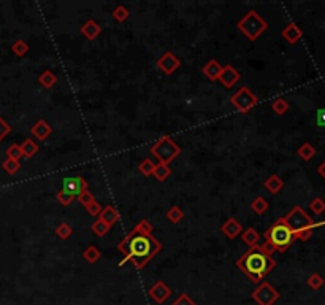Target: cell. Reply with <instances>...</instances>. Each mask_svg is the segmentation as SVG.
<instances>
[{
	"mask_svg": "<svg viewBox=\"0 0 325 305\" xmlns=\"http://www.w3.org/2000/svg\"><path fill=\"white\" fill-rule=\"evenodd\" d=\"M275 259L267 255L260 245L249 248L247 251L236 261V267L251 280L252 283H262L264 278L275 269Z\"/></svg>",
	"mask_w": 325,
	"mask_h": 305,
	"instance_id": "cell-2",
	"label": "cell"
},
{
	"mask_svg": "<svg viewBox=\"0 0 325 305\" xmlns=\"http://www.w3.org/2000/svg\"><path fill=\"white\" fill-rule=\"evenodd\" d=\"M170 175H171V169H170L167 164H156V169H154L153 177H154L157 181H165Z\"/></svg>",
	"mask_w": 325,
	"mask_h": 305,
	"instance_id": "cell-24",
	"label": "cell"
},
{
	"mask_svg": "<svg viewBox=\"0 0 325 305\" xmlns=\"http://www.w3.org/2000/svg\"><path fill=\"white\" fill-rule=\"evenodd\" d=\"M309 209L314 212V213H322L323 212V209H325V204H323V200H320V199H314L311 204H309Z\"/></svg>",
	"mask_w": 325,
	"mask_h": 305,
	"instance_id": "cell-42",
	"label": "cell"
},
{
	"mask_svg": "<svg viewBox=\"0 0 325 305\" xmlns=\"http://www.w3.org/2000/svg\"><path fill=\"white\" fill-rule=\"evenodd\" d=\"M264 186H265V189H267L270 194H278L281 189L284 188V181L281 180L278 175H270V177L267 178V181L264 183Z\"/></svg>",
	"mask_w": 325,
	"mask_h": 305,
	"instance_id": "cell-20",
	"label": "cell"
},
{
	"mask_svg": "<svg viewBox=\"0 0 325 305\" xmlns=\"http://www.w3.org/2000/svg\"><path fill=\"white\" fill-rule=\"evenodd\" d=\"M102 209H103V207H102L99 202H97V200H94V202H91L88 207H86V212H88L91 216H99L100 212H102Z\"/></svg>",
	"mask_w": 325,
	"mask_h": 305,
	"instance_id": "cell-40",
	"label": "cell"
},
{
	"mask_svg": "<svg viewBox=\"0 0 325 305\" xmlns=\"http://www.w3.org/2000/svg\"><path fill=\"white\" fill-rule=\"evenodd\" d=\"M230 102L240 113H247L251 108H254L258 104V99L247 86H243V88H240L230 97Z\"/></svg>",
	"mask_w": 325,
	"mask_h": 305,
	"instance_id": "cell-7",
	"label": "cell"
},
{
	"mask_svg": "<svg viewBox=\"0 0 325 305\" xmlns=\"http://www.w3.org/2000/svg\"><path fill=\"white\" fill-rule=\"evenodd\" d=\"M252 299L258 305H275V302L279 299V292L268 281H262L252 291Z\"/></svg>",
	"mask_w": 325,
	"mask_h": 305,
	"instance_id": "cell-8",
	"label": "cell"
},
{
	"mask_svg": "<svg viewBox=\"0 0 325 305\" xmlns=\"http://www.w3.org/2000/svg\"><path fill=\"white\" fill-rule=\"evenodd\" d=\"M91 229H92V232H94L97 237H103V235L108 234V231H110V226H108L106 223H103L102 220H97V221L91 226Z\"/></svg>",
	"mask_w": 325,
	"mask_h": 305,
	"instance_id": "cell-31",
	"label": "cell"
},
{
	"mask_svg": "<svg viewBox=\"0 0 325 305\" xmlns=\"http://www.w3.org/2000/svg\"><path fill=\"white\" fill-rule=\"evenodd\" d=\"M322 285H323V280H322V277L317 275V274H312V275L308 278V286L312 288V289H319Z\"/></svg>",
	"mask_w": 325,
	"mask_h": 305,
	"instance_id": "cell-39",
	"label": "cell"
},
{
	"mask_svg": "<svg viewBox=\"0 0 325 305\" xmlns=\"http://www.w3.org/2000/svg\"><path fill=\"white\" fill-rule=\"evenodd\" d=\"M171 296V289L168 288V285L165 281H156L153 286L149 288V297L153 299L156 303L162 305V303H165Z\"/></svg>",
	"mask_w": 325,
	"mask_h": 305,
	"instance_id": "cell-11",
	"label": "cell"
},
{
	"mask_svg": "<svg viewBox=\"0 0 325 305\" xmlns=\"http://www.w3.org/2000/svg\"><path fill=\"white\" fill-rule=\"evenodd\" d=\"M272 108L276 115H284L287 110H289V104L284 100V99H276L273 104H272Z\"/></svg>",
	"mask_w": 325,
	"mask_h": 305,
	"instance_id": "cell-34",
	"label": "cell"
},
{
	"mask_svg": "<svg viewBox=\"0 0 325 305\" xmlns=\"http://www.w3.org/2000/svg\"><path fill=\"white\" fill-rule=\"evenodd\" d=\"M283 220L286 221V224L294 231V234L301 232V231H311V227H314L316 224H312L311 218L303 212L300 207H295L292 209L290 213L287 216H284Z\"/></svg>",
	"mask_w": 325,
	"mask_h": 305,
	"instance_id": "cell-6",
	"label": "cell"
},
{
	"mask_svg": "<svg viewBox=\"0 0 325 305\" xmlns=\"http://www.w3.org/2000/svg\"><path fill=\"white\" fill-rule=\"evenodd\" d=\"M99 220H102L103 223H106L108 226L111 227L113 224H116L119 221V213H117V210L114 209L113 205H106V207H103V209H102V212L99 215Z\"/></svg>",
	"mask_w": 325,
	"mask_h": 305,
	"instance_id": "cell-17",
	"label": "cell"
},
{
	"mask_svg": "<svg viewBox=\"0 0 325 305\" xmlns=\"http://www.w3.org/2000/svg\"><path fill=\"white\" fill-rule=\"evenodd\" d=\"M154 169H156V164L151 159H143L142 162H140V166H138L140 173H143L145 177H151V175H153Z\"/></svg>",
	"mask_w": 325,
	"mask_h": 305,
	"instance_id": "cell-28",
	"label": "cell"
},
{
	"mask_svg": "<svg viewBox=\"0 0 325 305\" xmlns=\"http://www.w3.org/2000/svg\"><path fill=\"white\" fill-rule=\"evenodd\" d=\"M221 232L225 235V237H229V238H235L238 235H241L243 232V226L241 223L236 220V218H229L222 226H221Z\"/></svg>",
	"mask_w": 325,
	"mask_h": 305,
	"instance_id": "cell-13",
	"label": "cell"
},
{
	"mask_svg": "<svg viewBox=\"0 0 325 305\" xmlns=\"http://www.w3.org/2000/svg\"><path fill=\"white\" fill-rule=\"evenodd\" d=\"M19 148H21V152H23V158H27V159L34 158L38 152V145L32 138H26L23 141V145H19Z\"/></svg>",
	"mask_w": 325,
	"mask_h": 305,
	"instance_id": "cell-21",
	"label": "cell"
},
{
	"mask_svg": "<svg viewBox=\"0 0 325 305\" xmlns=\"http://www.w3.org/2000/svg\"><path fill=\"white\" fill-rule=\"evenodd\" d=\"M73 234V229L70 224L67 223H60L57 227H56V235L59 238H62V240H67V238H70V235Z\"/></svg>",
	"mask_w": 325,
	"mask_h": 305,
	"instance_id": "cell-32",
	"label": "cell"
},
{
	"mask_svg": "<svg viewBox=\"0 0 325 305\" xmlns=\"http://www.w3.org/2000/svg\"><path fill=\"white\" fill-rule=\"evenodd\" d=\"M171 305H197V302H195L187 292H181L179 296L173 300Z\"/></svg>",
	"mask_w": 325,
	"mask_h": 305,
	"instance_id": "cell-35",
	"label": "cell"
},
{
	"mask_svg": "<svg viewBox=\"0 0 325 305\" xmlns=\"http://www.w3.org/2000/svg\"><path fill=\"white\" fill-rule=\"evenodd\" d=\"M317 123H319V126L325 127V110H319L317 112Z\"/></svg>",
	"mask_w": 325,
	"mask_h": 305,
	"instance_id": "cell-43",
	"label": "cell"
},
{
	"mask_svg": "<svg viewBox=\"0 0 325 305\" xmlns=\"http://www.w3.org/2000/svg\"><path fill=\"white\" fill-rule=\"evenodd\" d=\"M265 240L268 243H272L275 246V249H278V251H284V249H287L292 243H294L295 234L286 224V221L283 220V218H281V220H278L265 232Z\"/></svg>",
	"mask_w": 325,
	"mask_h": 305,
	"instance_id": "cell-3",
	"label": "cell"
},
{
	"mask_svg": "<svg viewBox=\"0 0 325 305\" xmlns=\"http://www.w3.org/2000/svg\"><path fill=\"white\" fill-rule=\"evenodd\" d=\"M283 37L289 41V43H297L300 38H301V30L298 29V26H295V24H289V26H286L284 29H283Z\"/></svg>",
	"mask_w": 325,
	"mask_h": 305,
	"instance_id": "cell-19",
	"label": "cell"
},
{
	"mask_svg": "<svg viewBox=\"0 0 325 305\" xmlns=\"http://www.w3.org/2000/svg\"><path fill=\"white\" fill-rule=\"evenodd\" d=\"M38 83L43 86L45 89H51L54 84L57 83V76L54 75L51 70H45L40 76H38Z\"/></svg>",
	"mask_w": 325,
	"mask_h": 305,
	"instance_id": "cell-22",
	"label": "cell"
},
{
	"mask_svg": "<svg viewBox=\"0 0 325 305\" xmlns=\"http://www.w3.org/2000/svg\"><path fill=\"white\" fill-rule=\"evenodd\" d=\"M165 216H167V220H168L170 223L178 224V223L182 220V218H184V212L179 209L178 205H175V207H171V209L167 212V215H165Z\"/></svg>",
	"mask_w": 325,
	"mask_h": 305,
	"instance_id": "cell-27",
	"label": "cell"
},
{
	"mask_svg": "<svg viewBox=\"0 0 325 305\" xmlns=\"http://www.w3.org/2000/svg\"><path fill=\"white\" fill-rule=\"evenodd\" d=\"M111 16H113L114 21H117V23H124L125 19H128L130 13H128V10H127L124 5H117V7L113 10Z\"/></svg>",
	"mask_w": 325,
	"mask_h": 305,
	"instance_id": "cell-29",
	"label": "cell"
},
{
	"mask_svg": "<svg viewBox=\"0 0 325 305\" xmlns=\"http://www.w3.org/2000/svg\"><path fill=\"white\" fill-rule=\"evenodd\" d=\"M314 148L309 145V143H305V145H301L300 146V149H298V156L301 158V159H305V161H309L312 156H314Z\"/></svg>",
	"mask_w": 325,
	"mask_h": 305,
	"instance_id": "cell-36",
	"label": "cell"
},
{
	"mask_svg": "<svg viewBox=\"0 0 325 305\" xmlns=\"http://www.w3.org/2000/svg\"><path fill=\"white\" fill-rule=\"evenodd\" d=\"M12 51L16 54L18 58L26 56V54L29 53V45H27V41H24L23 38L16 40V41L13 43V45H12Z\"/></svg>",
	"mask_w": 325,
	"mask_h": 305,
	"instance_id": "cell-26",
	"label": "cell"
},
{
	"mask_svg": "<svg viewBox=\"0 0 325 305\" xmlns=\"http://www.w3.org/2000/svg\"><path fill=\"white\" fill-rule=\"evenodd\" d=\"M153 229L148 220H142L117 243V249L124 256L119 266L132 263L135 269L142 270L162 251V243L153 235Z\"/></svg>",
	"mask_w": 325,
	"mask_h": 305,
	"instance_id": "cell-1",
	"label": "cell"
},
{
	"mask_svg": "<svg viewBox=\"0 0 325 305\" xmlns=\"http://www.w3.org/2000/svg\"><path fill=\"white\" fill-rule=\"evenodd\" d=\"M241 240L249 246L252 248L255 245H258V240H260V234L255 231L254 227H247V229H243L241 232Z\"/></svg>",
	"mask_w": 325,
	"mask_h": 305,
	"instance_id": "cell-18",
	"label": "cell"
},
{
	"mask_svg": "<svg viewBox=\"0 0 325 305\" xmlns=\"http://www.w3.org/2000/svg\"><path fill=\"white\" fill-rule=\"evenodd\" d=\"M2 169L8 173V175H15V173L21 169V162L15 159H5L2 162Z\"/></svg>",
	"mask_w": 325,
	"mask_h": 305,
	"instance_id": "cell-30",
	"label": "cell"
},
{
	"mask_svg": "<svg viewBox=\"0 0 325 305\" xmlns=\"http://www.w3.org/2000/svg\"><path fill=\"white\" fill-rule=\"evenodd\" d=\"M7 159H15V161H19L21 158H23V152H21V148L19 145L13 143V145H10L7 148Z\"/></svg>",
	"mask_w": 325,
	"mask_h": 305,
	"instance_id": "cell-33",
	"label": "cell"
},
{
	"mask_svg": "<svg viewBox=\"0 0 325 305\" xmlns=\"http://www.w3.org/2000/svg\"><path fill=\"white\" fill-rule=\"evenodd\" d=\"M77 199H78V202L84 207V209H86V207H88L91 202H94V200H95L94 194H92L91 191H84L83 194H80V195H78Z\"/></svg>",
	"mask_w": 325,
	"mask_h": 305,
	"instance_id": "cell-38",
	"label": "cell"
},
{
	"mask_svg": "<svg viewBox=\"0 0 325 305\" xmlns=\"http://www.w3.org/2000/svg\"><path fill=\"white\" fill-rule=\"evenodd\" d=\"M89 183L86 181L83 177H67L62 183V189L63 192H67L70 195H73L75 199L78 197L80 194H83L84 191H88Z\"/></svg>",
	"mask_w": 325,
	"mask_h": 305,
	"instance_id": "cell-9",
	"label": "cell"
},
{
	"mask_svg": "<svg viewBox=\"0 0 325 305\" xmlns=\"http://www.w3.org/2000/svg\"><path fill=\"white\" fill-rule=\"evenodd\" d=\"M149 152L159 161V164L168 166L171 161H175L181 155V148L170 135H164L149 148Z\"/></svg>",
	"mask_w": 325,
	"mask_h": 305,
	"instance_id": "cell-4",
	"label": "cell"
},
{
	"mask_svg": "<svg viewBox=\"0 0 325 305\" xmlns=\"http://www.w3.org/2000/svg\"><path fill=\"white\" fill-rule=\"evenodd\" d=\"M268 202H267V199H264V197H255L252 202H251V210L254 212V213H257V215H264L267 210H268Z\"/></svg>",
	"mask_w": 325,
	"mask_h": 305,
	"instance_id": "cell-25",
	"label": "cell"
},
{
	"mask_svg": "<svg viewBox=\"0 0 325 305\" xmlns=\"http://www.w3.org/2000/svg\"><path fill=\"white\" fill-rule=\"evenodd\" d=\"M100 256H102V253H100V249L97 248V246H94V245H91V246H88L83 251V259L86 261V263H89V264H95L97 261L100 259Z\"/></svg>",
	"mask_w": 325,
	"mask_h": 305,
	"instance_id": "cell-23",
	"label": "cell"
},
{
	"mask_svg": "<svg viewBox=\"0 0 325 305\" xmlns=\"http://www.w3.org/2000/svg\"><path fill=\"white\" fill-rule=\"evenodd\" d=\"M221 70H222V65H221L218 61H216V59L208 61L207 64L203 65V69H202L203 75L207 76L208 80H211V81H218Z\"/></svg>",
	"mask_w": 325,
	"mask_h": 305,
	"instance_id": "cell-16",
	"label": "cell"
},
{
	"mask_svg": "<svg viewBox=\"0 0 325 305\" xmlns=\"http://www.w3.org/2000/svg\"><path fill=\"white\" fill-rule=\"evenodd\" d=\"M238 29L243 32L247 40L255 41L268 29V23L255 12V10H251V12H247L240 21H238Z\"/></svg>",
	"mask_w": 325,
	"mask_h": 305,
	"instance_id": "cell-5",
	"label": "cell"
},
{
	"mask_svg": "<svg viewBox=\"0 0 325 305\" xmlns=\"http://www.w3.org/2000/svg\"><path fill=\"white\" fill-rule=\"evenodd\" d=\"M56 199H57V202H59L60 205H63V207H69V205L75 200L73 195H70V194H67V192H63V191H59V192L56 194Z\"/></svg>",
	"mask_w": 325,
	"mask_h": 305,
	"instance_id": "cell-37",
	"label": "cell"
},
{
	"mask_svg": "<svg viewBox=\"0 0 325 305\" xmlns=\"http://www.w3.org/2000/svg\"><path fill=\"white\" fill-rule=\"evenodd\" d=\"M10 132H12V127H10V124L5 121L2 116H0V141H2Z\"/></svg>",
	"mask_w": 325,
	"mask_h": 305,
	"instance_id": "cell-41",
	"label": "cell"
},
{
	"mask_svg": "<svg viewBox=\"0 0 325 305\" xmlns=\"http://www.w3.org/2000/svg\"><path fill=\"white\" fill-rule=\"evenodd\" d=\"M240 78H241L240 72H238V70L233 67V65L227 64L225 67H222L218 81H221V84L224 86L225 89H230L233 84H236L238 81H240Z\"/></svg>",
	"mask_w": 325,
	"mask_h": 305,
	"instance_id": "cell-12",
	"label": "cell"
},
{
	"mask_svg": "<svg viewBox=\"0 0 325 305\" xmlns=\"http://www.w3.org/2000/svg\"><path fill=\"white\" fill-rule=\"evenodd\" d=\"M80 30H81V34L88 40H95L97 37L102 34V26L97 23V21L89 19V21H86V23L81 26Z\"/></svg>",
	"mask_w": 325,
	"mask_h": 305,
	"instance_id": "cell-15",
	"label": "cell"
},
{
	"mask_svg": "<svg viewBox=\"0 0 325 305\" xmlns=\"http://www.w3.org/2000/svg\"><path fill=\"white\" fill-rule=\"evenodd\" d=\"M157 67L165 75H173L181 67V61L178 56H175V53L167 51L157 59Z\"/></svg>",
	"mask_w": 325,
	"mask_h": 305,
	"instance_id": "cell-10",
	"label": "cell"
},
{
	"mask_svg": "<svg viewBox=\"0 0 325 305\" xmlns=\"http://www.w3.org/2000/svg\"><path fill=\"white\" fill-rule=\"evenodd\" d=\"M319 173H320V175H323V177H325V164L319 167Z\"/></svg>",
	"mask_w": 325,
	"mask_h": 305,
	"instance_id": "cell-44",
	"label": "cell"
},
{
	"mask_svg": "<svg viewBox=\"0 0 325 305\" xmlns=\"http://www.w3.org/2000/svg\"><path fill=\"white\" fill-rule=\"evenodd\" d=\"M30 132H32V135H34L37 140H46L48 137H51V134H52V127L45 121V119H38V121L32 126V129H30Z\"/></svg>",
	"mask_w": 325,
	"mask_h": 305,
	"instance_id": "cell-14",
	"label": "cell"
}]
</instances>
